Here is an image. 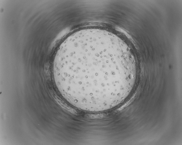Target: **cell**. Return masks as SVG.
<instances>
[{"instance_id": "1", "label": "cell", "mask_w": 182, "mask_h": 145, "mask_svg": "<svg viewBox=\"0 0 182 145\" xmlns=\"http://www.w3.org/2000/svg\"><path fill=\"white\" fill-rule=\"evenodd\" d=\"M53 74L59 93L80 110L100 112L126 101L140 75L123 42L101 30L75 32L61 44Z\"/></svg>"}]
</instances>
